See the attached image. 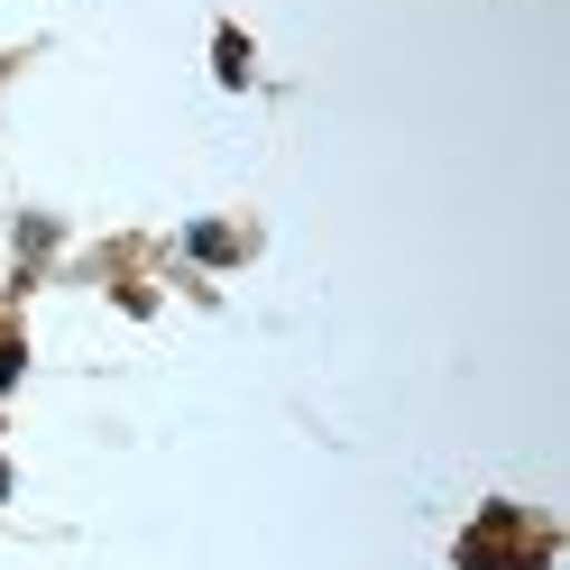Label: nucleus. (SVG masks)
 <instances>
[{
  "label": "nucleus",
  "instance_id": "nucleus-1",
  "mask_svg": "<svg viewBox=\"0 0 570 570\" xmlns=\"http://www.w3.org/2000/svg\"><path fill=\"white\" fill-rule=\"evenodd\" d=\"M19 377V341H0V386H10Z\"/></svg>",
  "mask_w": 570,
  "mask_h": 570
}]
</instances>
